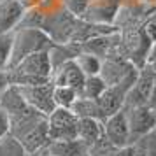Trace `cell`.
<instances>
[{"mask_svg": "<svg viewBox=\"0 0 156 156\" xmlns=\"http://www.w3.org/2000/svg\"><path fill=\"white\" fill-rule=\"evenodd\" d=\"M121 5L123 0H90L81 20L100 25H114Z\"/></svg>", "mask_w": 156, "mask_h": 156, "instance_id": "30bf717a", "label": "cell"}, {"mask_svg": "<svg viewBox=\"0 0 156 156\" xmlns=\"http://www.w3.org/2000/svg\"><path fill=\"white\" fill-rule=\"evenodd\" d=\"M53 67L49 60V51H37L27 58H23L18 65L9 69L11 84L27 86V84H41L51 81Z\"/></svg>", "mask_w": 156, "mask_h": 156, "instance_id": "7a4b0ae2", "label": "cell"}, {"mask_svg": "<svg viewBox=\"0 0 156 156\" xmlns=\"http://www.w3.org/2000/svg\"><path fill=\"white\" fill-rule=\"evenodd\" d=\"M42 156H44V154H42Z\"/></svg>", "mask_w": 156, "mask_h": 156, "instance_id": "836d02e7", "label": "cell"}, {"mask_svg": "<svg viewBox=\"0 0 156 156\" xmlns=\"http://www.w3.org/2000/svg\"><path fill=\"white\" fill-rule=\"evenodd\" d=\"M154 76L156 72L149 65H144V67L139 69L137 77H135L133 84H132V88H130V91L126 95L125 107L149 105V97H151V88H153Z\"/></svg>", "mask_w": 156, "mask_h": 156, "instance_id": "9c48e42d", "label": "cell"}, {"mask_svg": "<svg viewBox=\"0 0 156 156\" xmlns=\"http://www.w3.org/2000/svg\"><path fill=\"white\" fill-rule=\"evenodd\" d=\"M149 107L154 111L156 109V76L154 81H153V88H151V97H149Z\"/></svg>", "mask_w": 156, "mask_h": 156, "instance_id": "f1b7e54d", "label": "cell"}, {"mask_svg": "<svg viewBox=\"0 0 156 156\" xmlns=\"http://www.w3.org/2000/svg\"><path fill=\"white\" fill-rule=\"evenodd\" d=\"M25 12L27 9L20 0H0V34H12Z\"/></svg>", "mask_w": 156, "mask_h": 156, "instance_id": "4fadbf2b", "label": "cell"}, {"mask_svg": "<svg viewBox=\"0 0 156 156\" xmlns=\"http://www.w3.org/2000/svg\"><path fill=\"white\" fill-rule=\"evenodd\" d=\"M126 114L128 130H130V144L139 140L156 126V114L149 105L123 107Z\"/></svg>", "mask_w": 156, "mask_h": 156, "instance_id": "8992f818", "label": "cell"}, {"mask_svg": "<svg viewBox=\"0 0 156 156\" xmlns=\"http://www.w3.org/2000/svg\"><path fill=\"white\" fill-rule=\"evenodd\" d=\"M130 146L133 147L135 156H156V126Z\"/></svg>", "mask_w": 156, "mask_h": 156, "instance_id": "ffe728a7", "label": "cell"}, {"mask_svg": "<svg viewBox=\"0 0 156 156\" xmlns=\"http://www.w3.org/2000/svg\"><path fill=\"white\" fill-rule=\"evenodd\" d=\"M55 46L46 32L41 28H30V27H18L12 32V48H11V58H9V69L18 65L23 58H27L37 51H49Z\"/></svg>", "mask_w": 156, "mask_h": 156, "instance_id": "3957f363", "label": "cell"}, {"mask_svg": "<svg viewBox=\"0 0 156 156\" xmlns=\"http://www.w3.org/2000/svg\"><path fill=\"white\" fill-rule=\"evenodd\" d=\"M12 48V34H0V69L7 70Z\"/></svg>", "mask_w": 156, "mask_h": 156, "instance_id": "cb8c5ba5", "label": "cell"}, {"mask_svg": "<svg viewBox=\"0 0 156 156\" xmlns=\"http://www.w3.org/2000/svg\"><path fill=\"white\" fill-rule=\"evenodd\" d=\"M0 153H2V156H28L25 147L21 146V142L14 135H11V132L0 140Z\"/></svg>", "mask_w": 156, "mask_h": 156, "instance_id": "603a6c76", "label": "cell"}, {"mask_svg": "<svg viewBox=\"0 0 156 156\" xmlns=\"http://www.w3.org/2000/svg\"><path fill=\"white\" fill-rule=\"evenodd\" d=\"M104 135V121L93 118H79L77 119V139L90 147Z\"/></svg>", "mask_w": 156, "mask_h": 156, "instance_id": "2e32d148", "label": "cell"}, {"mask_svg": "<svg viewBox=\"0 0 156 156\" xmlns=\"http://www.w3.org/2000/svg\"><path fill=\"white\" fill-rule=\"evenodd\" d=\"M77 116L70 109L55 107L48 114L49 140H70L77 139Z\"/></svg>", "mask_w": 156, "mask_h": 156, "instance_id": "277c9868", "label": "cell"}, {"mask_svg": "<svg viewBox=\"0 0 156 156\" xmlns=\"http://www.w3.org/2000/svg\"><path fill=\"white\" fill-rule=\"evenodd\" d=\"M76 63H77V67L81 69V72L84 74L86 77H88V76H98L100 74L102 60H100L97 55H93V53L81 51L77 56H76Z\"/></svg>", "mask_w": 156, "mask_h": 156, "instance_id": "d6986e66", "label": "cell"}, {"mask_svg": "<svg viewBox=\"0 0 156 156\" xmlns=\"http://www.w3.org/2000/svg\"><path fill=\"white\" fill-rule=\"evenodd\" d=\"M7 86H11V79H9V70L0 69V93L4 91Z\"/></svg>", "mask_w": 156, "mask_h": 156, "instance_id": "83f0119b", "label": "cell"}, {"mask_svg": "<svg viewBox=\"0 0 156 156\" xmlns=\"http://www.w3.org/2000/svg\"><path fill=\"white\" fill-rule=\"evenodd\" d=\"M79 53H81V46L74 42H65V44H55L49 49V60L53 70L60 67V65L67 63L70 60H76Z\"/></svg>", "mask_w": 156, "mask_h": 156, "instance_id": "ac0fdd59", "label": "cell"}, {"mask_svg": "<svg viewBox=\"0 0 156 156\" xmlns=\"http://www.w3.org/2000/svg\"><path fill=\"white\" fill-rule=\"evenodd\" d=\"M70 111L77 118H93L98 121H105V114L100 107L97 98H86V97H77Z\"/></svg>", "mask_w": 156, "mask_h": 156, "instance_id": "e0dca14e", "label": "cell"}, {"mask_svg": "<svg viewBox=\"0 0 156 156\" xmlns=\"http://www.w3.org/2000/svg\"><path fill=\"white\" fill-rule=\"evenodd\" d=\"M109 156H135V154L132 146H125V147H116Z\"/></svg>", "mask_w": 156, "mask_h": 156, "instance_id": "4316f807", "label": "cell"}, {"mask_svg": "<svg viewBox=\"0 0 156 156\" xmlns=\"http://www.w3.org/2000/svg\"><path fill=\"white\" fill-rule=\"evenodd\" d=\"M11 135L21 142L27 154H39L49 144L48 116L30 109L25 114L11 119Z\"/></svg>", "mask_w": 156, "mask_h": 156, "instance_id": "6da1fadb", "label": "cell"}, {"mask_svg": "<svg viewBox=\"0 0 156 156\" xmlns=\"http://www.w3.org/2000/svg\"><path fill=\"white\" fill-rule=\"evenodd\" d=\"M86 76L81 72V69L77 67L76 60H70L67 63L56 67L53 74H51V83L55 86H69L76 91H81V88L84 84Z\"/></svg>", "mask_w": 156, "mask_h": 156, "instance_id": "7c38bea8", "label": "cell"}, {"mask_svg": "<svg viewBox=\"0 0 156 156\" xmlns=\"http://www.w3.org/2000/svg\"><path fill=\"white\" fill-rule=\"evenodd\" d=\"M88 4H90V0H62V5L76 18H83Z\"/></svg>", "mask_w": 156, "mask_h": 156, "instance_id": "d4e9b609", "label": "cell"}, {"mask_svg": "<svg viewBox=\"0 0 156 156\" xmlns=\"http://www.w3.org/2000/svg\"><path fill=\"white\" fill-rule=\"evenodd\" d=\"M0 109L9 116V119H14L30 111L32 107H28V104L25 102L20 88L16 84H11L0 93Z\"/></svg>", "mask_w": 156, "mask_h": 156, "instance_id": "5bb4252c", "label": "cell"}, {"mask_svg": "<svg viewBox=\"0 0 156 156\" xmlns=\"http://www.w3.org/2000/svg\"><path fill=\"white\" fill-rule=\"evenodd\" d=\"M77 97H79V93L76 90L69 88V86H55V90H53V100H55V105L56 107L70 109Z\"/></svg>", "mask_w": 156, "mask_h": 156, "instance_id": "7402d4cb", "label": "cell"}, {"mask_svg": "<svg viewBox=\"0 0 156 156\" xmlns=\"http://www.w3.org/2000/svg\"><path fill=\"white\" fill-rule=\"evenodd\" d=\"M107 88L105 81L100 76H88L84 79V84L79 91V97H86V98H98Z\"/></svg>", "mask_w": 156, "mask_h": 156, "instance_id": "44dd1931", "label": "cell"}, {"mask_svg": "<svg viewBox=\"0 0 156 156\" xmlns=\"http://www.w3.org/2000/svg\"><path fill=\"white\" fill-rule=\"evenodd\" d=\"M137 72L126 76L125 79H121L119 83H116V84H107L104 93L97 98L100 107H102V111H104V114H105V118L111 116V114H114V112H118V111H121L125 107L126 95L130 91L132 84H133L135 77H137Z\"/></svg>", "mask_w": 156, "mask_h": 156, "instance_id": "5b68a950", "label": "cell"}, {"mask_svg": "<svg viewBox=\"0 0 156 156\" xmlns=\"http://www.w3.org/2000/svg\"><path fill=\"white\" fill-rule=\"evenodd\" d=\"M25 9H34V7H39L41 4H42V0H20Z\"/></svg>", "mask_w": 156, "mask_h": 156, "instance_id": "f546056e", "label": "cell"}, {"mask_svg": "<svg viewBox=\"0 0 156 156\" xmlns=\"http://www.w3.org/2000/svg\"><path fill=\"white\" fill-rule=\"evenodd\" d=\"M139 69L135 67L130 60L123 56L121 49L112 51L111 55L102 58V67H100V77L105 81V84H116L126 76L137 72Z\"/></svg>", "mask_w": 156, "mask_h": 156, "instance_id": "52a82bcc", "label": "cell"}, {"mask_svg": "<svg viewBox=\"0 0 156 156\" xmlns=\"http://www.w3.org/2000/svg\"><path fill=\"white\" fill-rule=\"evenodd\" d=\"M44 156H88V146L79 139L51 140L42 151Z\"/></svg>", "mask_w": 156, "mask_h": 156, "instance_id": "9a60e30c", "label": "cell"}, {"mask_svg": "<svg viewBox=\"0 0 156 156\" xmlns=\"http://www.w3.org/2000/svg\"><path fill=\"white\" fill-rule=\"evenodd\" d=\"M104 135L116 147L130 146V130H128L125 109H121V111L105 118V121H104Z\"/></svg>", "mask_w": 156, "mask_h": 156, "instance_id": "8fae6325", "label": "cell"}, {"mask_svg": "<svg viewBox=\"0 0 156 156\" xmlns=\"http://www.w3.org/2000/svg\"><path fill=\"white\" fill-rule=\"evenodd\" d=\"M21 91L25 102L32 107L34 111L41 114H48L55 109V100H53V90L55 84L48 81V83H41V84H27V86H18Z\"/></svg>", "mask_w": 156, "mask_h": 156, "instance_id": "ba28073f", "label": "cell"}, {"mask_svg": "<svg viewBox=\"0 0 156 156\" xmlns=\"http://www.w3.org/2000/svg\"><path fill=\"white\" fill-rule=\"evenodd\" d=\"M154 114H156V109H154Z\"/></svg>", "mask_w": 156, "mask_h": 156, "instance_id": "1f68e13d", "label": "cell"}, {"mask_svg": "<svg viewBox=\"0 0 156 156\" xmlns=\"http://www.w3.org/2000/svg\"><path fill=\"white\" fill-rule=\"evenodd\" d=\"M0 156H2V153H0Z\"/></svg>", "mask_w": 156, "mask_h": 156, "instance_id": "d6a6232c", "label": "cell"}, {"mask_svg": "<svg viewBox=\"0 0 156 156\" xmlns=\"http://www.w3.org/2000/svg\"><path fill=\"white\" fill-rule=\"evenodd\" d=\"M9 132H11V119H9L7 114L0 109V140H2Z\"/></svg>", "mask_w": 156, "mask_h": 156, "instance_id": "484cf974", "label": "cell"}, {"mask_svg": "<svg viewBox=\"0 0 156 156\" xmlns=\"http://www.w3.org/2000/svg\"><path fill=\"white\" fill-rule=\"evenodd\" d=\"M144 2H146V4H149L151 7H154V9H156V0H144Z\"/></svg>", "mask_w": 156, "mask_h": 156, "instance_id": "4dcf8cb0", "label": "cell"}]
</instances>
